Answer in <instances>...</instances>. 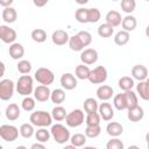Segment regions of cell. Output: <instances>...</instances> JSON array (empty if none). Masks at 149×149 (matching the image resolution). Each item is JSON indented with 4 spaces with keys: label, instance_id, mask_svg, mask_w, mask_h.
<instances>
[{
    "label": "cell",
    "instance_id": "obj_25",
    "mask_svg": "<svg viewBox=\"0 0 149 149\" xmlns=\"http://www.w3.org/2000/svg\"><path fill=\"white\" fill-rule=\"evenodd\" d=\"M90 72H91V69L86 65V64H80V65H77L76 66V70H74V74L78 79H81V80H85V79H88L90 77Z\"/></svg>",
    "mask_w": 149,
    "mask_h": 149
},
{
    "label": "cell",
    "instance_id": "obj_28",
    "mask_svg": "<svg viewBox=\"0 0 149 149\" xmlns=\"http://www.w3.org/2000/svg\"><path fill=\"white\" fill-rule=\"evenodd\" d=\"M113 105L118 111H123L127 109V102H126V97L125 93H118L113 98Z\"/></svg>",
    "mask_w": 149,
    "mask_h": 149
},
{
    "label": "cell",
    "instance_id": "obj_7",
    "mask_svg": "<svg viewBox=\"0 0 149 149\" xmlns=\"http://www.w3.org/2000/svg\"><path fill=\"white\" fill-rule=\"evenodd\" d=\"M107 74H108V73H107L106 68L102 66V65H99V66H95L94 69L91 70L88 80H90L92 84H102V83L106 81Z\"/></svg>",
    "mask_w": 149,
    "mask_h": 149
},
{
    "label": "cell",
    "instance_id": "obj_11",
    "mask_svg": "<svg viewBox=\"0 0 149 149\" xmlns=\"http://www.w3.org/2000/svg\"><path fill=\"white\" fill-rule=\"evenodd\" d=\"M51 95V91L48 87V85H38L37 87L34 88V98L40 101V102H45L48 101V99H50Z\"/></svg>",
    "mask_w": 149,
    "mask_h": 149
},
{
    "label": "cell",
    "instance_id": "obj_35",
    "mask_svg": "<svg viewBox=\"0 0 149 149\" xmlns=\"http://www.w3.org/2000/svg\"><path fill=\"white\" fill-rule=\"evenodd\" d=\"M69 47H70V49L72 50V51H83L84 50V45H83V43L80 42V40H79V37L77 36V34L76 35H73V36H71L70 38H69Z\"/></svg>",
    "mask_w": 149,
    "mask_h": 149
},
{
    "label": "cell",
    "instance_id": "obj_46",
    "mask_svg": "<svg viewBox=\"0 0 149 149\" xmlns=\"http://www.w3.org/2000/svg\"><path fill=\"white\" fill-rule=\"evenodd\" d=\"M101 14L98 8H88V22L90 23H95L100 20Z\"/></svg>",
    "mask_w": 149,
    "mask_h": 149
},
{
    "label": "cell",
    "instance_id": "obj_12",
    "mask_svg": "<svg viewBox=\"0 0 149 149\" xmlns=\"http://www.w3.org/2000/svg\"><path fill=\"white\" fill-rule=\"evenodd\" d=\"M59 83H61L63 88L69 90V91L77 87V78L72 73H69V72L62 74V77L59 79Z\"/></svg>",
    "mask_w": 149,
    "mask_h": 149
},
{
    "label": "cell",
    "instance_id": "obj_48",
    "mask_svg": "<svg viewBox=\"0 0 149 149\" xmlns=\"http://www.w3.org/2000/svg\"><path fill=\"white\" fill-rule=\"evenodd\" d=\"M33 2L36 7H43L49 2V0H33Z\"/></svg>",
    "mask_w": 149,
    "mask_h": 149
},
{
    "label": "cell",
    "instance_id": "obj_40",
    "mask_svg": "<svg viewBox=\"0 0 149 149\" xmlns=\"http://www.w3.org/2000/svg\"><path fill=\"white\" fill-rule=\"evenodd\" d=\"M100 120H101V116H100L99 112H92V113H87V115L85 118V123H86V126L100 125Z\"/></svg>",
    "mask_w": 149,
    "mask_h": 149
},
{
    "label": "cell",
    "instance_id": "obj_32",
    "mask_svg": "<svg viewBox=\"0 0 149 149\" xmlns=\"http://www.w3.org/2000/svg\"><path fill=\"white\" fill-rule=\"evenodd\" d=\"M119 84V87L122 90V91H128V90H132L134 87V78L132 77H128V76H123L119 79L118 81Z\"/></svg>",
    "mask_w": 149,
    "mask_h": 149
},
{
    "label": "cell",
    "instance_id": "obj_22",
    "mask_svg": "<svg viewBox=\"0 0 149 149\" xmlns=\"http://www.w3.org/2000/svg\"><path fill=\"white\" fill-rule=\"evenodd\" d=\"M1 16H2V20L6 22V23H13L16 21L17 19V13L15 10V8L13 7H5L2 9V13H1Z\"/></svg>",
    "mask_w": 149,
    "mask_h": 149
},
{
    "label": "cell",
    "instance_id": "obj_14",
    "mask_svg": "<svg viewBox=\"0 0 149 149\" xmlns=\"http://www.w3.org/2000/svg\"><path fill=\"white\" fill-rule=\"evenodd\" d=\"M98 112H99L101 119L105 120V121H109L114 116V109H113V107L109 102H101L99 105Z\"/></svg>",
    "mask_w": 149,
    "mask_h": 149
},
{
    "label": "cell",
    "instance_id": "obj_3",
    "mask_svg": "<svg viewBox=\"0 0 149 149\" xmlns=\"http://www.w3.org/2000/svg\"><path fill=\"white\" fill-rule=\"evenodd\" d=\"M52 116L50 113L45 111H36L33 112L29 116V121L36 127H48L52 123Z\"/></svg>",
    "mask_w": 149,
    "mask_h": 149
},
{
    "label": "cell",
    "instance_id": "obj_26",
    "mask_svg": "<svg viewBox=\"0 0 149 149\" xmlns=\"http://www.w3.org/2000/svg\"><path fill=\"white\" fill-rule=\"evenodd\" d=\"M113 31H114V27L111 26L109 23L105 22V23H101L99 27H98V35L100 37H104V38H107V37H111L113 35Z\"/></svg>",
    "mask_w": 149,
    "mask_h": 149
},
{
    "label": "cell",
    "instance_id": "obj_31",
    "mask_svg": "<svg viewBox=\"0 0 149 149\" xmlns=\"http://www.w3.org/2000/svg\"><path fill=\"white\" fill-rule=\"evenodd\" d=\"M66 115H68L66 109L63 106H59V105L56 106V107H54L52 111H51V116L56 121H63V120H65Z\"/></svg>",
    "mask_w": 149,
    "mask_h": 149
},
{
    "label": "cell",
    "instance_id": "obj_15",
    "mask_svg": "<svg viewBox=\"0 0 149 149\" xmlns=\"http://www.w3.org/2000/svg\"><path fill=\"white\" fill-rule=\"evenodd\" d=\"M132 76L134 79L141 81V80H144L148 78L149 73H148V69L142 65V64H137V65H134L132 68Z\"/></svg>",
    "mask_w": 149,
    "mask_h": 149
},
{
    "label": "cell",
    "instance_id": "obj_41",
    "mask_svg": "<svg viewBox=\"0 0 149 149\" xmlns=\"http://www.w3.org/2000/svg\"><path fill=\"white\" fill-rule=\"evenodd\" d=\"M86 139H87V136L85 134L77 133L70 137V141H71V144H73L77 148V147H83L86 143Z\"/></svg>",
    "mask_w": 149,
    "mask_h": 149
},
{
    "label": "cell",
    "instance_id": "obj_43",
    "mask_svg": "<svg viewBox=\"0 0 149 149\" xmlns=\"http://www.w3.org/2000/svg\"><path fill=\"white\" fill-rule=\"evenodd\" d=\"M35 100H36L35 98H31V97H29V95L24 97L23 100H22V102H21L22 108H23L26 112H31V111L35 108V105H36Z\"/></svg>",
    "mask_w": 149,
    "mask_h": 149
},
{
    "label": "cell",
    "instance_id": "obj_49",
    "mask_svg": "<svg viewBox=\"0 0 149 149\" xmlns=\"http://www.w3.org/2000/svg\"><path fill=\"white\" fill-rule=\"evenodd\" d=\"M31 149H44L45 148V146L42 143V142H36V143H34V144H31V147H30Z\"/></svg>",
    "mask_w": 149,
    "mask_h": 149
},
{
    "label": "cell",
    "instance_id": "obj_34",
    "mask_svg": "<svg viewBox=\"0 0 149 149\" xmlns=\"http://www.w3.org/2000/svg\"><path fill=\"white\" fill-rule=\"evenodd\" d=\"M50 136H51V133L49 130H47L45 127H41L40 129H37L35 132V137L38 142H42V143H45L50 140Z\"/></svg>",
    "mask_w": 149,
    "mask_h": 149
},
{
    "label": "cell",
    "instance_id": "obj_54",
    "mask_svg": "<svg viewBox=\"0 0 149 149\" xmlns=\"http://www.w3.org/2000/svg\"><path fill=\"white\" fill-rule=\"evenodd\" d=\"M112 1H118V0H112Z\"/></svg>",
    "mask_w": 149,
    "mask_h": 149
},
{
    "label": "cell",
    "instance_id": "obj_51",
    "mask_svg": "<svg viewBox=\"0 0 149 149\" xmlns=\"http://www.w3.org/2000/svg\"><path fill=\"white\" fill-rule=\"evenodd\" d=\"M74 1H76L78 5H86L90 0H74Z\"/></svg>",
    "mask_w": 149,
    "mask_h": 149
},
{
    "label": "cell",
    "instance_id": "obj_39",
    "mask_svg": "<svg viewBox=\"0 0 149 149\" xmlns=\"http://www.w3.org/2000/svg\"><path fill=\"white\" fill-rule=\"evenodd\" d=\"M101 127L100 125H93V126H86L85 128V135L90 139H95L100 135Z\"/></svg>",
    "mask_w": 149,
    "mask_h": 149
},
{
    "label": "cell",
    "instance_id": "obj_33",
    "mask_svg": "<svg viewBox=\"0 0 149 149\" xmlns=\"http://www.w3.org/2000/svg\"><path fill=\"white\" fill-rule=\"evenodd\" d=\"M30 37L33 38L34 42L36 43H43L45 42L47 40V33L44 29H41V28H37V29H34L30 34Z\"/></svg>",
    "mask_w": 149,
    "mask_h": 149
},
{
    "label": "cell",
    "instance_id": "obj_4",
    "mask_svg": "<svg viewBox=\"0 0 149 149\" xmlns=\"http://www.w3.org/2000/svg\"><path fill=\"white\" fill-rule=\"evenodd\" d=\"M35 79L37 80V83H40L42 85H48L49 86L50 84L54 83L55 74L48 68H38L35 71Z\"/></svg>",
    "mask_w": 149,
    "mask_h": 149
},
{
    "label": "cell",
    "instance_id": "obj_6",
    "mask_svg": "<svg viewBox=\"0 0 149 149\" xmlns=\"http://www.w3.org/2000/svg\"><path fill=\"white\" fill-rule=\"evenodd\" d=\"M20 129L13 125H1L0 126V136L6 142H13L17 139Z\"/></svg>",
    "mask_w": 149,
    "mask_h": 149
},
{
    "label": "cell",
    "instance_id": "obj_30",
    "mask_svg": "<svg viewBox=\"0 0 149 149\" xmlns=\"http://www.w3.org/2000/svg\"><path fill=\"white\" fill-rule=\"evenodd\" d=\"M125 97H126V102H127V109L135 107L136 105H139V99H137V94L135 92H133L132 90L125 91Z\"/></svg>",
    "mask_w": 149,
    "mask_h": 149
},
{
    "label": "cell",
    "instance_id": "obj_2",
    "mask_svg": "<svg viewBox=\"0 0 149 149\" xmlns=\"http://www.w3.org/2000/svg\"><path fill=\"white\" fill-rule=\"evenodd\" d=\"M50 133H51V136L55 140V142H57L58 144L66 143L68 141H70V137H71L70 136V130L65 126H63L62 123L52 125L51 129H50Z\"/></svg>",
    "mask_w": 149,
    "mask_h": 149
},
{
    "label": "cell",
    "instance_id": "obj_52",
    "mask_svg": "<svg viewBox=\"0 0 149 149\" xmlns=\"http://www.w3.org/2000/svg\"><path fill=\"white\" fill-rule=\"evenodd\" d=\"M146 141H147V147L149 148V132L146 134Z\"/></svg>",
    "mask_w": 149,
    "mask_h": 149
},
{
    "label": "cell",
    "instance_id": "obj_37",
    "mask_svg": "<svg viewBox=\"0 0 149 149\" xmlns=\"http://www.w3.org/2000/svg\"><path fill=\"white\" fill-rule=\"evenodd\" d=\"M99 105L97 102V100L94 98H87L84 101V111L87 113H92V112H98Z\"/></svg>",
    "mask_w": 149,
    "mask_h": 149
},
{
    "label": "cell",
    "instance_id": "obj_36",
    "mask_svg": "<svg viewBox=\"0 0 149 149\" xmlns=\"http://www.w3.org/2000/svg\"><path fill=\"white\" fill-rule=\"evenodd\" d=\"M35 130H34V125L30 123H22L20 127V135L24 139H30L34 135Z\"/></svg>",
    "mask_w": 149,
    "mask_h": 149
},
{
    "label": "cell",
    "instance_id": "obj_50",
    "mask_svg": "<svg viewBox=\"0 0 149 149\" xmlns=\"http://www.w3.org/2000/svg\"><path fill=\"white\" fill-rule=\"evenodd\" d=\"M14 0H0V5L2 7H9L12 3H13Z\"/></svg>",
    "mask_w": 149,
    "mask_h": 149
},
{
    "label": "cell",
    "instance_id": "obj_29",
    "mask_svg": "<svg viewBox=\"0 0 149 149\" xmlns=\"http://www.w3.org/2000/svg\"><path fill=\"white\" fill-rule=\"evenodd\" d=\"M50 99L55 105H61L65 100V91L62 88H55L54 91H51Z\"/></svg>",
    "mask_w": 149,
    "mask_h": 149
},
{
    "label": "cell",
    "instance_id": "obj_17",
    "mask_svg": "<svg viewBox=\"0 0 149 149\" xmlns=\"http://www.w3.org/2000/svg\"><path fill=\"white\" fill-rule=\"evenodd\" d=\"M128 119L132 122H139L143 119L144 116V111L140 105H136L135 107H132L128 109V114H127Z\"/></svg>",
    "mask_w": 149,
    "mask_h": 149
},
{
    "label": "cell",
    "instance_id": "obj_21",
    "mask_svg": "<svg viewBox=\"0 0 149 149\" xmlns=\"http://www.w3.org/2000/svg\"><path fill=\"white\" fill-rule=\"evenodd\" d=\"M6 118L9 120V121H15L20 118V114H21V111H20V107L16 105V104H9L7 107H6Z\"/></svg>",
    "mask_w": 149,
    "mask_h": 149
},
{
    "label": "cell",
    "instance_id": "obj_27",
    "mask_svg": "<svg viewBox=\"0 0 149 149\" xmlns=\"http://www.w3.org/2000/svg\"><path fill=\"white\" fill-rule=\"evenodd\" d=\"M114 42L116 45H126L128 42H129V31H126V30H120L115 34L114 36Z\"/></svg>",
    "mask_w": 149,
    "mask_h": 149
},
{
    "label": "cell",
    "instance_id": "obj_20",
    "mask_svg": "<svg viewBox=\"0 0 149 149\" xmlns=\"http://www.w3.org/2000/svg\"><path fill=\"white\" fill-rule=\"evenodd\" d=\"M106 132L109 136L112 137H118L119 135H121L123 133V127L121 123L116 122V121H112V122H108L107 126H106Z\"/></svg>",
    "mask_w": 149,
    "mask_h": 149
},
{
    "label": "cell",
    "instance_id": "obj_5",
    "mask_svg": "<svg viewBox=\"0 0 149 149\" xmlns=\"http://www.w3.org/2000/svg\"><path fill=\"white\" fill-rule=\"evenodd\" d=\"M84 121H85L84 112L79 108H76V109L71 111L70 113H68V115L65 118V123L69 127H72V128L79 127L80 125H83Z\"/></svg>",
    "mask_w": 149,
    "mask_h": 149
},
{
    "label": "cell",
    "instance_id": "obj_23",
    "mask_svg": "<svg viewBox=\"0 0 149 149\" xmlns=\"http://www.w3.org/2000/svg\"><path fill=\"white\" fill-rule=\"evenodd\" d=\"M105 20H106L107 23H109L113 27H118L122 22L121 14L119 12H116V10H109V12H107V14L105 16Z\"/></svg>",
    "mask_w": 149,
    "mask_h": 149
},
{
    "label": "cell",
    "instance_id": "obj_42",
    "mask_svg": "<svg viewBox=\"0 0 149 149\" xmlns=\"http://www.w3.org/2000/svg\"><path fill=\"white\" fill-rule=\"evenodd\" d=\"M16 69L20 73L22 74H28L30 71H31V63L27 59H21L19 61L17 65H16Z\"/></svg>",
    "mask_w": 149,
    "mask_h": 149
},
{
    "label": "cell",
    "instance_id": "obj_44",
    "mask_svg": "<svg viewBox=\"0 0 149 149\" xmlns=\"http://www.w3.org/2000/svg\"><path fill=\"white\" fill-rule=\"evenodd\" d=\"M136 8V1L135 0H121V9L127 13L130 14L135 10Z\"/></svg>",
    "mask_w": 149,
    "mask_h": 149
},
{
    "label": "cell",
    "instance_id": "obj_24",
    "mask_svg": "<svg viewBox=\"0 0 149 149\" xmlns=\"http://www.w3.org/2000/svg\"><path fill=\"white\" fill-rule=\"evenodd\" d=\"M137 26V21L133 15H127L125 17H122V22H121V27L123 30L126 31H133Z\"/></svg>",
    "mask_w": 149,
    "mask_h": 149
},
{
    "label": "cell",
    "instance_id": "obj_9",
    "mask_svg": "<svg viewBox=\"0 0 149 149\" xmlns=\"http://www.w3.org/2000/svg\"><path fill=\"white\" fill-rule=\"evenodd\" d=\"M0 38L3 43L12 44L16 40V31L6 24H1L0 26Z\"/></svg>",
    "mask_w": 149,
    "mask_h": 149
},
{
    "label": "cell",
    "instance_id": "obj_19",
    "mask_svg": "<svg viewBox=\"0 0 149 149\" xmlns=\"http://www.w3.org/2000/svg\"><path fill=\"white\" fill-rule=\"evenodd\" d=\"M136 92L143 100H149V77L144 80H141L136 85Z\"/></svg>",
    "mask_w": 149,
    "mask_h": 149
},
{
    "label": "cell",
    "instance_id": "obj_13",
    "mask_svg": "<svg viewBox=\"0 0 149 149\" xmlns=\"http://www.w3.org/2000/svg\"><path fill=\"white\" fill-rule=\"evenodd\" d=\"M69 38H70L69 34L65 30H63V29H57L51 35L52 43L56 44V45H64V44H66L69 42Z\"/></svg>",
    "mask_w": 149,
    "mask_h": 149
},
{
    "label": "cell",
    "instance_id": "obj_1",
    "mask_svg": "<svg viewBox=\"0 0 149 149\" xmlns=\"http://www.w3.org/2000/svg\"><path fill=\"white\" fill-rule=\"evenodd\" d=\"M16 91L21 95H30L34 93V80L29 74H22L16 81Z\"/></svg>",
    "mask_w": 149,
    "mask_h": 149
},
{
    "label": "cell",
    "instance_id": "obj_10",
    "mask_svg": "<svg viewBox=\"0 0 149 149\" xmlns=\"http://www.w3.org/2000/svg\"><path fill=\"white\" fill-rule=\"evenodd\" d=\"M98 57H99L98 51L95 49H92V48L84 49L80 52V61H81L83 64H86V65L94 64L98 61Z\"/></svg>",
    "mask_w": 149,
    "mask_h": 149
},
{
    "label": "cell",
    "instance_id": "obj_16",
    "mask_svg": "<svg viewBox=\"0 0 149 149\" xmlns=\"http://www.w3.org/2000/svg\"><path fill=\"white\" fill-rule=\"evenodd\" d=\"M113 94H114V91L109 85H100L97 88V97L102 101L109 100L113 97Z\"/></svg>",
    "mask_w": 149,
    "mask_h": 149
},
{
    "label": "cell",
    "instance_id": "obj_38",
    "mask_svg": "<svg viewBox=\"0 0 149 149\" xmlns=\"http://www.w3.org/2000/svg\"><path fill=\"white\" fill-rule=\"evenodd\" d=\"M74 19L79 23L88 22V8H78L74 13Z\"/></svg>",
    "mask_w": 149,
    "mask_h": 149
},
{
    "label": "cell",
    "instance_id": "obj_8",
    "mask_svg": "<svg viewBox=\"0 0 149 149\" xmlns=\"http://www.w3.org/2000/svg\"><path fill=\"white\" fill-rule=\"evenodd\" d=\"M14 93V83L10 79H2L0 81V99L3 101L9 100Z\"/></svg>",
    "mask_w": 149,
    "mask_h": 149
},
{
    "label": "cell",
    "instance_id": "obj_47",
    "mask_svg": "<svg viewBox=\"0 0 149 149\" xmlns=\"http://www.w3.org/2000/svg\"><path fill=\"white\" fill-rule=\"evenodd\" d=\"M123 143L121 140H119L118 137H113L112 140H109L106 144L107 149H123Z\"/></svg>",
    "mask_w": 149,
    "mask_h": 149
},
{
    "label": "cell",
    "instance_id": "obj_53",
    "mask_svg": "<svg viewBox=\"0 0 149 149\" xmlns=\"http://www.w3.org/2000/svg\"><path fill=\"white\" fill-rule=\"evenodd\" d=\"M144 33H146V36H147V37H149V26H147V28H146V31H144Z\"/></svg>",
    "mask_w": 149,
    "mask_h": 149
},
{
    "label": "cell",
    "instance_id": "obj_55",
    "mask_svg": "<svg viewBox=\"0 0 149 149\" xmlns=\"http://www.w3.org/2000/svg\"><path fill=\"white\" fill-rule=\"evenodd\" d=\"M146 1H149V0H146Z\"/></svg>",
    "mask_w": 149,
    "mask_h": 149
},
{
    "label": "cell",
    "instance_id": "obj_45",
    "mask_svg": "<svg viewBox=\"0 0 149 149\" xmlns=\"http://www.w3.org/2000/svg\"><path fill=\"white\" fill-rule=\"evenodd\" d=\"M77 36L79 37V40H80V42L83 43L84 47H88V45L91 44V42H92V35H91L88 31H86V30H80V31H78Z\"/></svg>",
    "mask_w": 149,
    "mask_h": 149
},
{
    "label": "cell",
    "instance_id": "obj_18",
    "mask_svg": "<svg viewBox=\"0 0 149 149\" xmlns=\"http://www.w3.org/2000/svg\"><path fill=\"white\" fill-rule=\"evenodd\" d=\"M8 52H9V56L13 58V59H21L24 55V48L21 43H12L9 45V49H8Z\"/></svg>",
    "mask_w": 149,
    "mask_h": 149
}]
</instances>
